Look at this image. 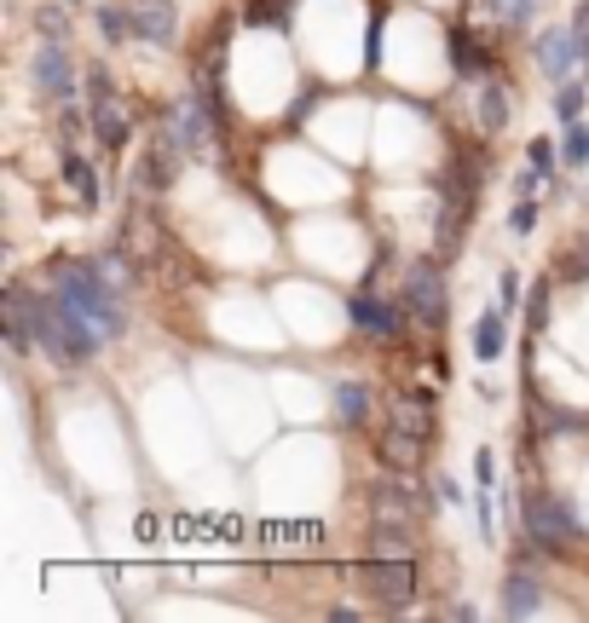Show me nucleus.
<instances>
[{"instance_id":"2f4dec72","label":"nucleus","mask_w":589,"mask_h":623,"mask_svg":"<svg viewBox=\"0 0 589 623\" xmlns=\"http://www.w3.org/2000/svg\"><path fill=\"white\" fill-rule=\"evenodd\" d=\"M573 35L584 47V64H589V0H578V17H573Z\"/></svg>"},{"instance_id":"72a5a7b5","label":"nucleus","mask_w":589,"mask_h":623,"mask_svg":"<svg viewBox=\"0 0 589 623\" xmlns=\"http://www.w3.org/2000/svg\"><path fill=\"white\" fill-rule=\"evenodd\" d=\"M474 474H480V486H492V479H497V456L480 451V456H474Z\"/></svg>"},{"instance_id":"6e6552de","label":"nucleus","mask_w":589,"mask_h":623,"mask_svg":"<svg viewBox=\"0 0 589 623\" xmlns=\"http://www.w3.org/2000/svg\"><path fill=\"white\" fill-rule=\"evenodd\" d=\"M584 58V47H578V35L573 29H543L538 35V70H543V82H573V64Z\"/></svg>"},{"instance_id":"b1692460","label":"nucleus","mask_w":589,"mask_h":623,"mask_svg":"<svg viewBox=\"0 0 589 623\" xmlns=\"http://www.w3.org/2000/svg\"><path fill=\"white\" fill-rule=\"evenodd\" d=\"M98 29H105V41H128V35H133V17L116 12V7H105V12H98Z\"/></svg>"},{"instance_id":"1a4fd4ad","label":"nucleus","mask_w":589,"mask_h":623,"mask_svg":"<svg viewBox=\"0 0 589 623\" xmlns=\"http://www.w3.org/2000/svg\"><path fill=\"white\" fill-rule=\"evenodd\" d=\"M347 318H353V330H364L370 340H399L411 312H393L388 300H376V295H353L347 300Z\"/></svg>"},{"instance_id":"423d86ee","label":"nucleus","mask_w":589,"mask_h":623,"mask_svg":"<svg viewBox=\"0 0 589 623\" xmlns=\"http://www.w3.org/2000/svg\"><path fill=\"white\" fill-rule=\"evenodd\" d=\"M35 93L47 98V105H70V93H75V64H70L64 41H40V52H35Z\"/></svg>"},{"instance_id":"5701e85b","label":"nucleus","mask_w":589,"mask_h":623,"mask_svg":"<svg viewBox=\"0 0 589 623\" xmlns=\"http://www.w3.org/2000/svg\"><path fill=\"white\" fill-rule=\"evenodd\" d=\"M578 110H584V87L578 82H561L555 87V116H561V122H578Z\"/></svg>"},{"instance_id":"dca6fc26","label":"nucleus","mask_w":589,"mask_h":623,"mask_svg":"<svg viewBox=\"0 0 589 623\" xmlns=\"http://www.w3.org/2000/svg\"><path fill=\"white\" fill-rule=\"evenodd\" d=\"M422 445H428V439H416V433L393 428L388 439H381V462H388L393 474H404V468H416V462H422Z\"/></svg>"},{"instance_id":"4be33fe9","label":"nucleus","mask_w":589,"mask_h":623,"mask_svg":"<svg viewBox=\"0 0 589 623\" xmlns=\"http://www.w3.org/2000/svg\"><path fill=\"white\" fill-rule=\"evenodd\" d=\"M35 29H40V41H70L64 7H40V12H35Z\"/></svg>"},{"instance_id":"f257e3e1","label":"nucleus","mask_w":589,"mask_h":623,"mask_svg":"<svg viewBox=\"0 0 589 623\" xmlns=\"http://www.w3.org/2000/svg\"><path fill=\"white\" fill-rule=\"evenodd\" d=\"M47 289L58 295V307H64L75 324H87L98 340H116L128 330V312H121V295L110 289V277L98 266H75V260H52L47 272Z\"/></svg>"},{"instance_id":"412c9836","label":"nucleus","mask_w":589,"mask_h":623,"mask_svg":"<svg viewBox=\"0 0 589 623\" xmlns=\"http://www.w3.org/2000/svg\"><path fill=\"white\" fill-rule=\"evenodd\" d=\"M561 156H566V168H584V163H589V122H566Z\"/></svg>"},{"instance_id":"6ab92c4d","label":"nucleus","mask_w":589,"mask_h":623,"mask_svg":"<svg viewBox=\"0 0 589 623\" xmlns=\"http://www.w3.org/2000/svg\"><path fill=\"white\" fill-rule=\"evenodd\" d=\"M503 122H509V93H503L497 82H485V87H480V128L497 133Z\"/></svg>"},{"instance_id":"a878e982","label":"nucleus","mask_w":589,"mask_h":623,"mask_svg":"<svg viewBox=\"0 0 589 623\" xmlns=\"http://www.w3.org/2000/svg\"><path fill=\"white\" fill-rule=\"evenodd\" d=\"M515 300H520V272L509 266V272L497 277V307H503V312H515Z\"/></svg>"},{"instance_id":"0eeeda50","label":"nucleus","mask_w":589,"mask_h":623,"mask_svg":"<svg viewBox=\"0 0 589 623\" xmlns=\"http://www.w3.org/2000/svg\"><path fill=\"white\" fill-rule=\"evenodd\" d=\"M428 514V502H422L416 486H404V479H376L370 486V519H416Z\"/></svg>"},{"instance_id":"aec40b11","label":"nucleus","mask_w":589,"mask_h":623,"mask_svg":"<svg viewBox=\"0 0 589 623\" xmlns=\"http://www.w3.org/2000/svg\"><path fill=\"white\" fill-rule=\"evenodd\" d=\"M64 173H70V185H75V196H81V203H87V208H98V173H93L87 163H81L75 151H64Z\"/></svg>"},{"instance_id":"c756f323","label":"nucleus","mask_w":589,"mask_h":623,"mask_svg":"<svg viewBox=\"0 0 589 623\" xmlns=\"http://www.w3.org/2000/svg\"><path fill=\"white\" fill-rule=\"evenodd\" d=\"M509 226H515V237H532V226H538V203H520Z\"/></svg>"},{"instance_id":"f03ea898","label":"nucleus","mask_w":589,"mask_h":623,"mask_svg":"<svg viewBox=\"0 0 589 623\" xmlns=\"http://www.w3.org/2000/svg\"><path fill=\"white\" fill-rule=\"evenodd\" d=\"M520 526H526V537H532L543 554H566L573 542H584V526H578L573 502L555 496V491H538V486L520 496Z\"/></svg>"},{"instance_id":"393cba45","label":"nucleus","mask_w":589,"mask_h":623,"mask_svg":"<svg viewBox=\"0 0 589 623\" xmlns=\"http://www.w3.org/2000/svg\"><path fill=\"white\" fill-rule=\"evenodd\" d=\"M526 324H532V330L550 324V284H538V289H532V300H526Z\"/></svg>"},{"instance_id":"cd10ccee","label":"nucleus","mask_w":589,"mask_h":623,"mask_svg":"<svg viewBox=\"0 0 589 623\" xmlns=\"http://www.w3.org/2000/svg\"><path fill=\"white\" fill-rule=\"evenodd\" d=\"M75 139H81V116L64 105V116H58V145H64V151H75Z\"/></svg>"},{"instance_id":"7c9ffc66","label":"nucleus","mask_w":589,"mask_h":623,"mask_svg":"<svg viewBox=\"0 0 589 623\" xmlns=\"http://www.w3.org/2000/svg\"><path fill=\"white\" fill-rule=\"evenodd\" d=\"M272 17H283V0H255L249 7V24H272Z\"/></svg>"},{"instance_id":"39448f33","label":"nucleus","mask_w":589,"mask_h":623,"mask_svg":"<svg viewBox=\"0 0 589 623\" xmlns=\"http://www.w3.org/2000/svg\"><path fill=\"white\" fill-rule=\"evenodd\" d=\"M404 312H411L416 324H428V330L445 324V277H439L434 260H416L411 277H404Z\"/></svg>"},{"instance_id":"bb28decb","label":"nucleus","mask_w":589,"mask_h":623,"mask_svg":"<svg viewBox=\"0 0 589 623\" xmlns=\"http://www.w3.org/2000/svg\"><path fill=\"white\" fill-rule=\"evenodd\" d=\"M492 7H497L503 24H526V17H532V0H492Z\"/></svg>"},{"instance_id":"a211bd4d","label":"nucleus","mask_w":589,"mask_h":623,"mask_svg":"<svg viewBox=\"0 0 589 623\" xmlns=\"http://www.w3.org/2000/svg\"><path fill=\"white\" fill-rule=\"evenodd\" d=\"M503 307H485L480 312V324H474V358H485V364H492V358H503Z\"/></svg>"},{"instance_id":"9d476101","label":"nucleus","mask_w":589,"mask_h":623,"mask_svg":"<svg viewBox=\"0 0 589 623\" xmlns=\"http://www.w3.org/2000/svg\"><path fill=\"white\" fill-rule=\"evenodd\" d=\"M128 17H133V35H145L151 47H174V35H179L174 0H133Z\"/></svg>"},{"instance_id":"c85d7f7f","label":"nucleus","mask_w":589,"mask_h":623,"mask_svg":"<svg viewBox=\"0 0 589 623\" xmlns=\"http://www.w3.org/2000/svg\"><path fill=\"white\" fill-rule=\"evenodd\" d=\"M566 277H589V231H584V243L566 254Z\"/></svg>"},{"instance_id":"9b49d317","label":"nucleus","mask_w":589,"mask_h":623,"mask_svg":"<svg viewBox=\"0 0 589 623\" xmlns=\"http://www.w3.org/2000/svg\"><path fill=\"white\" fill-rule=\"evenodd\" d=\"M497 607H503V618H538L543 612V583L532 572H509V577H503Z\"/></svg>"},{"instance_id":"7ed1b4c3","label":"nucleus","mask_w":589,"mask_h":623,"mask_svg":"<svg viewBox=\"0 0 589 623\" xmlns=\"http://www.w3.org/2000/svg\"><path fill=\"white\" fill-rule=\"evenodd\" d=\"M353 583L364 595H376L381 607H404L416 595V566L411 554H370L364 566H353Z\"/></svg>"},{"instance_id":"2eb2a0df","label":"nucleus","mask_w":589,"mask_h":623,"mask_svg":"<svg viewBox=\"0 0 589 623\" xmlns=\"http://www.w3.org/2000/svg\"><path fill=\"white\" fill-rule=\"evenodd\" d=\"M445 52H451V64L462 70V82H474V75H485V70H492V58L480 52V41H474L469 29H451V41H445Z\"/></svg>"},{"instance_id":"473e14b6","label":"nucleus","mask_w":589,"mask_h":623,"mask_svg":"<svg viewBox=\"0 0 589 623\" xmlns=\"http://www.w3.org/2000/svg\"><path fill=\"white\" fill-rule=\"evenodd\" d=\"M526 156H532V168H543V173H550V163H555V145H550V139H532V151H526Z\"/></svg>"},{"instance_id":"f8f14e48","label":"nucleus","mask_w":589,"mask_h":623,"mask_svg":"<svg viewBox=\"0 0 589 623\" xmlns=\"http://www.w3.org/2000/svg\"><path fill=\"white\" fill-rule=\"evenodd\" d=\"M174 139H179L186 151L209 145V110H202V93H186V98L174 105Z\"/></svg>"},{"instance_id":"ddd939ff","label":"nucleus","mask_w":589,"mask_h":623,"mask_svg":"<svg viewBox=\"0 0 589 623\" xmlns=\"http://www.w3.org/2000/svg\"><path fill=\"white\" fill-rule=\"evenodd\" d=\"M393 428L416 433V439H434V393H399L393 398Z\"/></svg>"},{"instance_id":"4468645a","label":"nucleus","mask_w":589,"mask_h":623,"mask_svg":"<svg viewBox=\"0 0 589 623\" xmlns=\"http://www.w3.org/2000/svg\"><path fill=\"white\" fill-rule=\"evenodd\" d=\"M416 526L411 519H370V554H411Z\"/></svg>"},{"instance_id":"f3484780","label":"nucleus","mask_w":589,"mask_h":623,"mask_svg":"<svg viewBox=\"0 0 589 623\" xmlns=\"http://www.w3.org/2000/svg\"><path fill=\"white\" fill-rule=\"evenodd\" d=\"M364 416H370V387H364V381H341L335 387V421L341 428H358Z\"/></svg>"},{"instance_id":"20e7f679","label":"nucleus","mask_w":589,"mask_h":623,"mask_svg":"<svg viewBox=\"0 0 589 623\" xmlns=\"http://www.w3.org/2000/svg\"><path fill=\"white\" fill-rule=\"evenodd\" d=\"M87 98H93V128H98V139H105L110 151H121L128 145V105L116 98V87H110V75H105V64H93L87 70Z\"/></svg>"}]
</instances>
